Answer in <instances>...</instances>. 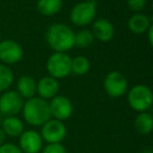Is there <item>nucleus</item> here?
I'll list each match as a JSON object with an SVG mask.
<instances>
[{
	"mask_svg": "<svg viewBox=\"0 0 153 153\" xmlns=\"http://www.w3.org/2000/svg\"><path fill=\"white\" fill-rule=\"evenodd\" d=\"M49 76L55 79H64L71 72V58L66 53H53L46 63Z\"/></svg>",
	"mask_w": 153,
	"mask_h": 153,
	"instance_id": "39448f33",
	"label": "nucleus"
},
{
	"mask_svg": "<svg viewBox=\"0 0 153 153\" xmlns=\"http://www.w3.org/2000/svg\"><path fill=\"white\" fill-rule=\"evenodd\" d=\"M128 104L136 112H145L151 107L153 94L151 89L146 85L138 84L129 90L127 96Z\"/></svg>",
	"mask_w": 153,
	"mask_h": 153,
	"instance_id": "7ed1b4c3",
	"label": "nucleus"
},
{
	"mask_svg": "<svg viewBox=\"0 0 153 153\" xmlns=\"http://www.w3.org/2000/svg\"><path fill=\"white\" fill-rule=\"evenodd\" d=\"M23 119L30 126H42L51 119L49 104L40 97H33L24 102L22 107Z\"/></svg>",
	"mask_w": 153,
	"mask_h": 153,
	"instance_id": "f03ea898",
	"label": "nucleus"
},
{
	"mask_svg": "<svg viewBox=\"0 0 153 153\" xmlns=\"http://www.w3.org/2000/svg\"><path fill=\"white\" fill-rule=\"evenodd\" d=\"M90 69V62L84 56H78V57L71 59V72L76 76H83L87 74Z\"/></svg>",
	"mask_w": 153,
	"mask_h": 153,
	"instance_id": "6ab92c4d",
	"label": "nucleus"
},
{
	"mask_svg": "<svg viewBox=\"0 0 153 153\" xmlns=\"http://www.w3.org/2000/svg\"><path fill=\"white\" fill-rule=\"evenodd\" d=\"M45 40L53 51L66 53L74 46V32L67 24H51L46 30Z\"/></svg>",
	"mask_w": 153,
	"mask_h": 153,
	"instance_id": "f257e3e1",
	"label": "nucleus"
},
{
	"mask_svg": "<svg viewBox=\"0 0 153 153\" xmlns=\"http://www.w3.org/2000/svg\"><path fill=\"white\" fill-rule=\"evenodd\" d=\"M90 30L94 34V38L101 42H108L114 36V26L108 19L105 18L94 20Z\"/></svg>",
	"mask_w": 153,
	"mask_h": 153,
	"instance_id": "f8f14e48",
	"label": "nucleus"
},
{
	"mask_svg": "<svg viewBox=\"0 0 153 153\" xmlns=\"http://www.w3.org/2000/svg\"><path fill=\"white\" fill-rule=\"evenodd\" d=\"M135 130L142 135H148L153 129V119L149 112H140L134 121Z\"/></svg>",
	"mask_w": 153,
	"mask_h": 153,
	"instance_id": "f3484780",
	"label": "nucleus"
},
{
	"mask_svg": "<svg viewBox=\"0 0 153 153\" xmlns=\"http://www.w3.org/2000/svg\"><path fill=\"white\" fill-rule=\"evenodd\" d=\"M147 36H148V42H149V44L152 46L153 45V27H152V25L150 26V27L148 28V30H147Z\"/></svg>",
	"mask_w": 153,
	"mask_h": 153,
	"instance_id": "393cba45",
	"label": "nucleus"
},
{
	"mask_svg": "<svg viewBox=\"0 0 153 153\" xmlns=\"http://www.w3.org/2000/svg\"><path fill=\"white\" fill-rule=\"evenodd\" d=\"M60 85L57 79L51 76H43L37 82V94L44 100L53 99L59 94Z\"/></svg>",
	"mask_w": 153,
	"mask_h": 153,
	"instance_id": "ddd939ff",
	"label": "nucleus"
},
{
	"mask_svg": "<svg viewBox=\"0 0 153 153\" xmlns=\"http://www.w3.org/2000/svg\"><path fill=\"white\" fill-rule=\"evenodd\" d=\"M151 25L152 24L150 18L142 13H135L128 20V27L130 32L135 35L145 34Z\"/></svg>",
	"mask_w": 153,
	"mask_h": 153,
	"instance_id": "4468645a",
	"label": "nucleus"
},
{
	"mask_svg": "<svg viewBox=\"0 0 153 153\" xmlns=\"http://www.w3.org/2000/svg\"><path fill=\"white\" fill-rule=\"evenodd\" d=\"M97 15V1L87 0L76 4L70 12V20L76 26H86L92 23Z\"/></svg>",
	"mask_w": 153,
	"mask_h": 153,
	"instance_id": "20e7f679",
	"label": "nucleus"
},
{
	"mask_svg": "<svg viewBox=\"0 0 153 153\" xmlns=\"http://www.w3.org/2000/svg\"><path fill=\"white\" fill-rule=\"evenodd\" d=\"M0 153H23L19 146L12 143H4L0 146Z\"/></svg>",
	"mask_w": 153,
	"mask_h": 153,
	"instance_id": "b1692460",
	"label": "nucleus"
},
{
	"mask_svg": "<svg viewBox=\"0 0 153 153\" xmlns=\"http://www.w3.org/2000/svg\"><path fill=\"white\" fill-rule=\"evenodd\" d=\"M5 134H4V132H3V130L1 129V127H0V146L2 144H4V142H5Z\"/></svg>",
	"mask_w": 153,
	"mask_h": 153,
	"instance_id": "a878e982",
	"label": "nucleus"
},
{
	"mask_svg": "<svg viewBox=\"0 0 153 153\" xmlns=\"http://www.w3.org/2000/svg\"><path fill=\"white\" fill-rule=\"evenodd\" d=\"M24 100L16 90H5L0 97V114L4 117L17 115L21 112Z\"/></svg>",
	"mask_w": 153,
	"mask_h": 153,
	"instance_id": "0eeeda50",
	"label": "nucleus"
},
{
	"mask_svg": "<svg viewBox=\"0 0 153 153\" xmlns=\"http://www.w3.org/2000/svg\"><path fill=\"white\" fill-rule=\"evenodd\" d=\"M48 104L51 114L53 119L63 122L71 117L74 108H72L71 101L67 97L57 94L51 99V102H48Z\"/></svg>",
	"mask_w": 153,
	"mask_h": 153,
	"instance_id": "9d476101",
	"label": "nucleus"
},
{
	"mask_svg": "<svg viewBox=\"0 0 153 153\" xmlns=\"http://www.w3.org/2000/svg\"><path fill=\"white\" fill-rule=\"evenodd\" d=\"M66 127L62 121L49 119L46 123L41 126V136L47 144L61 143L66 136Z\"/></svg>",
	"mask_w": 153,
	"mask_h": 153,
	"instance_id": "6e6552de",
	"label": "nucleus"
},
{
	"mask_svg": "<svg viewBox=\"0 0 153 153\" xmlns=\"http://www.w3.org/2000/svg\"><path fill=\"white\" fill-rule=\"evenodd\" d=\"M104 88L111 98H120L127 92L128 82L126 76L120 71H110L104 79Z\"/></svg>",
	"mask_w": 153,
	"mask_h": 153,
	"instance_id": "423d86ee",
	"label": "nucleus"
},
{
	"mask_svg": "<svg viewBox=\"0 0 153 153\" xmlns=\"http://www.w3.org/2000/svg\"><path fill=\"white\" fill-rule=\"evenodd\" d=\"M14 82V72L5 64H0V92L7 90Z\"/></svg>",
	"mask_w": 153,
	"mask_h": 153,
	"instance_id": "412c9836",
	"label": "nucleus"
},
{
	"mask_svg": "<svg viewBox=\"0 0 153 153\" xmlns=\"http://www.w3.org/2000/svg\"><path fill=\"white\" fill-rule=\"evenodd\" d=\"M42 147V136L36 130L23 131L19 135V148L23 153H39Z\"/></svg>",
	"mask_w": 153,
	"mask_h": 153,
	"instance_id": "9b49d317",
	"label": "nucleus"
},
{
	"mask_svg": "<svg viewBox=\"0 0 153 153\" xmlns=\"http://www.w3.org/2000/svg\"><path fill=\"white\" fill-rule=\"evenodd\" d=\"M62 9V0H38L37 10L43 16H53Z\"/></svg>",
	"mask_w": 153,
	"mask_h": 153,
	"instance_id": "a211bd4d",
	"label": "nucleus"
},
{
	"mask_svg": "<svg viewBox=\"0 0 153 153\" xmlns=\"http://www.w3.org/2000/svg\"><path fill=\"white\" fill-rule=\"evenodd\" d=\"M94 37L90 30H81L80 32L74 33V46L86 48L89 47L94 43Z\"/></svg>",
	"mask_w": 153,
	"mask_h": 153,
	"instance_id": "aec40b11",
	"label": "nucleus"
},
{
	"mask_svg": "<svg viewBox=\"0 0 153 153\" xmlns=\"http://www.w3.org/2000/svg\"><path fill=\"white\" fill-rule=\"evenodd\" d=\"M23 123L16 115L5 117L1 122V129L10 137H18L23 132Z\"/></svg>",
	"mask_w": 153,
	"mask_h": 153,
	"instance_id": "dca6fc26",
	"label": "nucleus"
},
{
	"mask_svg": "<svg viewBox=\"0 0 153 153\" xmlns=\"http://www.w3.org/2000/svg\"><path fill=\"white\" fill-rule=\"evenodd\" d=\"M23 57V49L18 42L7 39L0 42V61L3 64H16Z\"/></svg>",
	"mask_w": 153,
	"mask_h": 153,
	"instance_id": "1a4fd4ad",
	"label": "nucleus"
},
{
	"mask_svg": "<svg viewBox=\"0 0 153 153\" xmlns=\"http://www.w3.org/2000/svg\"><path fill=\"white\" fill-rule=\"evenodd\" d=\"M42 153H67L66 148L61 143H51L47 144L44 148L41 150Z\"/></svg>",
	"mask_w": 153,
	"mask_h": 153,
	"instance_id": "4be33fe9",
	"label": "nucleus"
},
{
	"mask_svg": "<svg viewBox=\"0 0 153 153\" xmlns=\"http://www.w3.org/2000/svg\"><path fill=\"white\" fill-rule=\"evenodd\" d=\"M17 92L23 99H30L37 94V82L32 76L23 74L17 82Z\"/></svg>",
	"mask_w": 153,
	"mask_h": 153,
	"instance_id": "2eb2a0df",
	"label": "nucleus"
},
{
	"mask_svg": "<svg viewBox=\"0 0 153 153\" xmlns=\"http://www.w3.org/2000/svg\"><path fill=\"white\" fill-rule=\"evenodd\" d=\"M129 9L134 13H140L146 7V0H127Z\"/></svg>",
	"mask_w": 153,
	"mask_h": 153,
	"instance_id": "5701e85b",
	"label": "nucleus"
},
{
	"mask_svg": "<svg viewBox=\"0 0 153 153\" xmlns=\"http://www.w3.org/2000/svg\"><path fill=\"white\" fill-rule=\"evenodd\" d=\"M144 153H152V151H151L150 149H149V150H145Z\"/></svg>",
	"mask_w": 153,
	"mask_h": 153,
	"instance_id": "bb28decb",
	"label": "nucleus"
}]
</instances>
